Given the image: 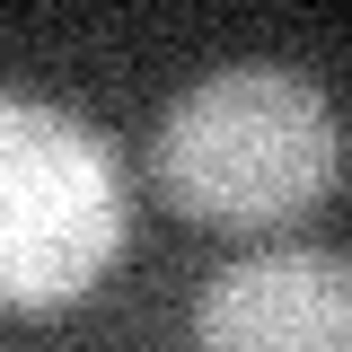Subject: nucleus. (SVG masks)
<instances>
[{"label":"nucleus","instance_id":"nucleus-2","mask_svg":"<svg viewBox=\"0 0 352 352\" xmlns=\"http://www.w3.org/2000/svg\"><path fill=\"white\" fill-rule=\"evenodd\" d=\"M124 256L115 150L36 97L0 88V308H62Z\"/></svg>","mask_w":352,"mask_h":352},{"label":"nucleus","instance_id":"nucleus-1","mask_svg":"<svg viewBox=\"0 0 352 352\" xmlns=\"http://www.w3.org/2000/svg\"><path fill=\"white\" fill-rule=\"evenodd\" d=\"M150 176L203 229H273V220H300L335 194L344 124L300 71L238 62V71H212L203 88H185L159 115Z\"/></svg>","mask_w":352,"mask_h":352},{"label":"nucleus","instance_id":"nucleus-3","mask_svg":"<svg viewBox=\"0 0 352 352\" xmlns=\"http://www.w3.org/2000/svg\"><path fill=\"white\" fill-rule=\"evenodd\" d=\"M203 352H352V264L317 247L247 256L212 273L194 308Z\"/></svg>","mask_w":352,"mask_h":352}]
</instances>
